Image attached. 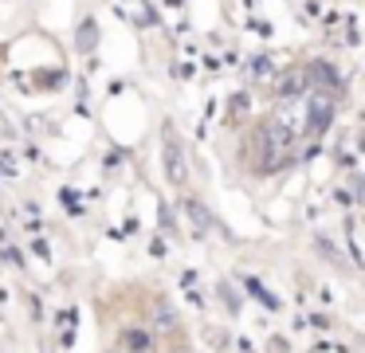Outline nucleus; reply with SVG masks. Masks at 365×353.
<instances>
[{
	"label": "nucleus",
	"instance_id": "nucleus-1",
	"mask_svg": "<svg viewBox=\"0 0 365 353\" xmlns=\"http://www.w3.org/2000/svg\"><path fill=\"white\" fill-rule=\"evenodd\" d=\"M181 208H185V216L192 220V227H197V232H212V212H208L197 196H185Z\"/></svg>",
	"mask_w": 365,
	"mask_h": 353
},
{
	"label": "nucleus",
	"instance_id": "nucleus-2",
	"mask_svg": "<svg viewBox=\"0 0 365 353\" xmlns=\"http://www.w3.org/2000/svg\"><path fill=\"white\" fill-rule=\"evenodd\" d=\"M307 106H310V126H314V130H322V126L330 122V110H334L330 94H322V91H318L314 98L307 102Z\"/></svg>",
	"mask_w": 365,
	"mask_h": 353
},
{
	"label": "nucleus",
	"instance_id": "nucleus-3",
	"mask_svg": "<svg viewBox=\"0 0 365 353\" xmlns=\"http://www.w3.org/2000/svg\"><path fill=\"white\" fill-rule=\"evenodd\" d=\"M165 161H169V180H185V153L181 145H173V138H165Z\"/></svg>",
	"mask_w": 365,
	"mask_h": 353
},
{
	"label": "nucleus",
	"instance_id": "nucleus-4",
	"mask_svg": "<svg viewBox=\"0 0 365 353\" xmlns=\"http://www.w3.org/2000/svg\"><path fill=\"white\" fill-rule=\"evenodd\" d=\"M122 342H126V349H134V353L150 349V337H145L142 329H126V337H122Z\"/></svg>",
	"mask_w": 365,
	"mask_h": 353
},
{
	"label": "nucleus",
	"instance_id": "nucleus-5",
	"mask_svg": "<svg viewBox=\"0 0 365 353\" xmlns=\"http://www.w3.org/2000/svg\"><path fill=\"white\" fill-rule=\"evenodd\" d=\"M161 329H173V314H169V306H161Z\"/></svg>",
	"mask_w": 365,
	"mask_h": 353
}]
</instances>
